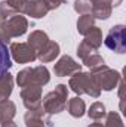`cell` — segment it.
<instances>
[{
  "instance_id": "31",
  "label": "cell",
  "mask_w": 126,
  "mask_h": 127,
  "mask_svg": "<svg viewBox=\"0 0 126 127\" xmlns=\"http://www.w3.org/2000/svg\"><path fill=\"white\" fill-rule=\"evenodd\" d=\"M88 127H104V126H102L101 123H92L91 126H88Z\"/></svg>"
},
{
  "instance_id": "10",
  "label": "cell",
  "mask_w": 126,
  "mask_h": 127,
  "mask_svg": "<svg viewBox=\"0 0 126 127\" xmlns=\"http://www.w3.org/2000/svg\"><path fill=\"white\" fill-rule=\"evenodd\" d=\"M82 71V65L77 64L71 56L64 55L58 59V62L54 65V72L58 77H67V75H73L74 72Z\"/></svg>"
},
{
  "instance_id": "22",
  "label": "cell",
  "mask_w": 126,
  "mask_h": 127,
  "mask_svg": "<svg viewBox=\"0 0 126 127\" xmlns=\"http://www.w3.org/2000/svg\"><path fill=\"white\" fill-rule=\"evenodd\" d=\"M105 114H107V111H105V106H104L102 102H94V103L91 105L89 111H88L89 118L96 120V121H98V120H102V118L105 117Z\"/></svg>"
},
{
  "instance_id": "11",
  "label": "cell",
  "mask_w": 126,
  "mask_h": 127,
  "mask_svg": "<svg viewBox=\"0 0 126 127\" xmlns=\"http://www.w3.org/2000/svg\"><path fill=\"white\" fill-rule=\"evenodd\" d=\"M24 121H25V126H34V124H42V126L46 127H52V121H51V115H48L42 105L39 108H34V109H28L27 114L24 115Z\"/></svg>"
},
{
  "instance_id": "16",
  "label": "cell",
  "mask_w": 126,
  "mask_h": 127,
  "mask_svg": "<svg viewBox=\"0 0 126 127\" xmlns=\"http://www.w3.org/2000/svg\"><path fill=\"white\" fill-rule=\"evenodd\" d=\"M65 108L68 109V114H70L71 117H74V118H80V117H83L85 112H86V105H85L83 99H80L79 96L70 99Z\"/></svg>"
},
{
  "instance_id": "27",
  "label": "cell",
  "mask_w": 126,
  "mask_h": 127,
  "mask_svg": "<svg viewBox=\"0 0 126 127\" xmlns=\"http://www.w3.org/2000/svg\"><path fill=\"white\" fill-rule=\"evenodd\" d=\"M6 1H7V4H9L16 13H22L25 4L28 3V0H6Z\"/></svg>"
},
{
  "instance_id": "28",
  "label": "cell",
  "mask_w": 126,
  "mask_h": 127,
  "mask_svg": "<svg viewBox=\"0 0 126 127\" xmlns=\"http://www.w3.org/2000/svg\"><path fill=\"white\" fill-rule=\"evenodd\" d=\"M0 41H1V43H4L6 46L10 43V37H9V34H7V31L4 30V27H3V25H0Z\"/></svg>"
},
{
  "instance_id": "15",
  "label": "cell",
  "mask_w": 126,
  "mask_h": 127,
  "mask_svg": "<svg viewBox=\"0 0 126 127\" xmlns=\"http://www.w3.org/2000/svg\"><path fill=\"white\" fill-rule=\"evenodd\" d=\"M48 41H49V37H48V34L45 31H40V30H36V31H33L30 35H28V44L31 46L33 49H34V52L37 53L40 49H43L46 44H48Z\"/></svg>"
},
{
  "instance_id": "9",
  "label": "cell",
  "mask_w": 126,
  "mask_h": 127,
  "mask_svg": "<svg viewBox=\"0 0 126 127\" xmlns=\"http://www.w3.org/2000/svg\"><path fill=\"white\" fill-rule=\"evenodd\" d=\"M21 99L27 109H34L42 105V87L36 84H28L21 87Z\"/></svg>"
},
{
  "instance_id": "6",
  "label": "cell",
  "mask_w": 126,
  "mask_h": 127,
  "mask_svg": "<svg viewBox=\"0 0 126 127\" xmlns=\"http://www.w3.org/2000/svg\"><path fill=\"white\" fill-rule=\"evenodd\" d=\"M9 53L12 55L13 61L18 64H30L37 59V55L28 43H10L9 46Z\"/></svg>"
},
{
  "instance_id": "24",
  "label": "cell",
  "mask_w": 126,
  "mask_h": 127,
  "mask_svg": "<svg viewBox=\"0 0 126 127\" xmlns=\"http://www.w3.org/2000/svg\"><path fill=\"white\" fill-rule=\"evenodd\" d=\"M74 10L80 15H88L92 10L91 0H74Z\"/></svg>"
},
{
  "instance_id": "14",
  "label": "cell",
  "mask_w": 126,
  "mask_h": 127,
  "mask_svg": "<svg viewBox=\"0 0 126 127\" xmlns=\"http://www.w3.org/2000/svg\"><path fill=\"white\" fill-rule=\"evenodd\" d=\"M12 90H13V77L7 71L0 75V103L9 99V96L12 95Z\"/></svg>"
},
{
  "instance_id": "1",
  "label": "cell",
  "mask_w": 126,
  "mask_h": 127,
  "mask_svg": "<svg viewBox=\"0 0 126 127\" xmlns=\"http://www.w3.org/2000/svg\"><path fill=\"white\" fill-rule=\"evenodd\" d=\"M68 87H71V90L79 96L89 95L92 97H99L101 95V87L94 72H82V71L74 72L70 77Z\"/></svg>"
},
{
  "instance_id": "17",
  "label": "cell",
  "mask_w": 126,
  "mask_h": 127,
  "mask_svg": "<svg viewBox=\"0 0 126 127\" xmlns=\"http://www.w3.org/2000/svg\"><path fill=\"white\" fill-rule=\"evenodd\" d=\"M86 44H89L94 50H98L99 47H101V44H102V32H101V28H98V27H92V28H89L88 32L85 34V40H83Z\"/></svg>"
},
{
  "instance_id": "25",
  "label": "cell",
  "mask_w": 126,
  "mask_h": 127,
  "mask_svg": "<svg viewBox=\"0 0 126 127\" xmlns=\"http://www.w3.org/2000/svg\"><path fill=\"white\" fill-rule=\"evenodd\" d=\"M13 15H16V12L7 4V1H6V0L0 1V25H1L6 19H9L10 16H13Z\"/></svg>"
},
{
  "instance_id": "4",
  "label": "cell",
  "mask_w": 126,
  "mask_h": 127,
  "mask_svg": "<svg viewBox=\"0 0 126 127\" xmlns=\"http://www.w3.org/2000/svg\"><path fill=\"white\" fill-rule=\"evenodd\" d=\"M104 44L116 52V53H125L126 52V27L119 24V25H114L110 28L108 34L105 35V40H104Z\"/></svg>"
},
{
  "instance_id": "7",
  "label": "cell",
  "mask_w": 126,
  "mask_h": 127,
  "mask_svg": "<svg viewBox=\"0 0 126 127\" xmlns=\"http://www.w3.org/2000/svg\"><path fill=\"white\" fill-rule=\"evenodd\" d=\"M1 25L4 27V30L7 31V34H9L10 38H13V37H21V35H24V34L27 32V30H28V21H27V18L22 16L21 13H16V15L10 16V18L6 19Z\"/></svg>"
},
{
  "instance_id": "8",
  "label": "cell",
  "mask_w": 126,
  "mask_h": 127,
  "mask_svg": "<svg viewBox=\"0 0 126 127\" xmlns=\"http://www.w3.org/2000/svg\"><path fill=\"white\" fill-rule=\"evenodd\" d=\"M123 0H91L92 10L91 15L95 19H108L111 16L113 7H117L122 4Z\"/></svg>"
},
{
  "instance_id": "29",
  "label": "cell",
  "mask_w": 126,
  "mask_h": 127,
  "mask_svg": "<svg viewBox=\"0 0 126 127\" xmlns=\"http://www.w3.org/2000/svg\"><path fill=\"white\" fill-rule=\"evenodd\" d=\"M45 1L49 4L51 10H52V9H57V7H60V6L64 3V0H45Z\"/></svg>"
},
{
  "instance_id": "5",
  "label": "cell",
  "mask_w": 126,
  "mask_h": 127,
  "mask_svg": "<svg viewBox=\"0 0 126 127\" xmlns=\"http://www.w3.org/2000/svg\"><path fill=\"white\" fill-rule=\"evenodd\" d=\"M92 72V71H91ZM95 77H96V81L101 87V90H105V92H110L113 89H116V86L120 83L122 77H120V72L116 71V69H111L110 66L104 65L101 66L99 69L94 71Z\"/></svg>"
},
{
  "instance_id": "26",
  "label": "cell",
  "mask_w": 126,
  "mask_h": 127,
  "mask_svg": "<svg viewBox=\"0 0 126 127\" xmlns=\"http://www.w3.org/2000/svg\"><path fill=\"white\" fill-rule=\"evenodd\" d=\"M95 52H96V50H94V49H92L89 44H86L85 41H82V43L79 44V47H77V55H79V58H80L82 61H83L85 58H88L91 53H95Z\"/></svg>"
},
{
  "instance_id": "19",
  "label": "cell",
  "mask_w": 126,
  "mask_h": 127,
  "mask_svg": "<svg viewBox=\"0 0 126 127\" xmlns=\"http://www.w3.org/2000/svg\"><path fill=\"white\" fill-rule=\"evenodd\" d=\"M12 66V61H10V53L9 49L4 43L0 41V75L7 72Z\"/></svg>"
},
{
  "instance_id": "32",
  "label": "cell",
  "mask_w": 126,
  "mask_h": 127,
  "mask_svg": "<svg viewBox=\"0 0 126 127\" xmlns=\"http://www.w3.org/2000/svg\"><path fill=\"white\" fill-rule=\"evenodd\" d=\"M27 127H46V126H42V124H34V126H27Z\"/></svg>"
},
{
  "instance_id": "21",
  "label": "cell",
  "mask_w": 126,
  "mask_h": 127,
  "mask_svg": "<svg viewBox=\"0 0 126 127\" xmlns=\"http://www.w3.org/2000/svg\"><path fill=\"white\" fill-rule=\"evenodd\" d=\"M95 24V18L91 15V13H88V15H82L80 18H79V21H77V31L80 32L82 35H85L89 28H92Z\"/></svg>"
},
{
  "instance_id": "2",
  "label": "cell",
  "mask_w": 126,
  "mask_h": 127,
  "mask_svg": "<svg viewBox=\"0 0 126 127\" xmlns=\"http://www.w3.org/2000/svg\"><path fill=\"white\" fill-rule=\"evenodd\" d=\"M68 99V89L65 84H58L55 90L49 92L48 95L42 99V108L48 115L60 114L63 112L67 106Z\"/></svg>"
},
{
  "instance_id": "23",
  "label": "cell",
  "mask_w": 126,
  "mask_h": 127,
  "mask_svg": "<svg viewBox=\"0 0 126 127\" xmlns=\"http://www.w3.org/2000/svg\"><path fill=\"white\" fill-rule=\"evenodd\" d=\"M105 115H107V118H105V126L104 127H125L122 118H120V115H119V112L110 111Z\"/></svg>"
},
{
  "instance_id": "20",
  "label": "cell",
  "mask_w": 126,
  "mask_h": 127,
  "mask_svg": "<svg viewBox=\"0 0 126 127\" xmlns=\"http://www.w3.org/2000/svg\"><path fill=\"white\" fill-rule=\"evenodd\" d=\"M83 64L94 72L96 69H99L101 66H104L105 62H104V58L101 56V55H98V53H91L88 58H85L83 59Z\"/></svg>"
},
{
  "instance_id": "13",
  "label": "cell",
  "mask_w": 126,
  "mask_h": 127,
  "mask_svg": "<svg viewBox=\"0 0 126 127\" xmlns=\"http://www.w3.org/2000/svg\"><path fill=\"white\" fill-rule=\"evenodd\" d=\"M36 55H37V59L42 64L52 62V61H55V58H58V55H60V44L49 40L48 44H46L43 49H40Z\"/></svg>"
},
{
  "instance_id": "30",
  "label": "cell",
  "mask_w": 126,
  "mask_h": 127,
  "mask_svg": "<svg viewBox=\"0 0 126 127\" xmlns=\"http://www.w3.org/2000/svg\"><path fill=\"white\" fill-rule=\"evenodd\" d=\"M0 127H18V126H16V123H13V120H10V121L0 123Z\"/></svg>"
},
{
  "instance_id": "3",
  "label": "cell",
  "mask_w": 126,
  "mask_h": 127,
  "mask_svg": "<svg viewBox=\"0 0 126 127\" xmlns=\"http://www.w3.org/2000/svg\"><path fill=\"white\" fill-rule=\"evenodd\" d=\"M49 80H51V74L45 65H39L34 68H24L16 74V84L19 87L28 86V84H36L43 87L45 84L49 83Z\"/></svg>"
},
{
  "instance_id": "18",
  "label": "cell",
  "mask_w": 126,
  "mask_h": 127,
  "mask_svg": "<svg viewBox=\"0 0 126 127\" xmlns=\"http://www.w3.org/2000/svg\"><path fill=\"white\" fill-rule=\"evenodd\" d=\"M16 115V105L12 100H4L0 103V123L10 121Z\"/></svg>"
},
{
  "instance_id": "12",
  "label": "cell",
  "mask_w": 126,
  "mask_h": 127,
  "mask_svg": "<svg viewBox=\"0 0 126 127\" xmlns=\"http://www.w3.org/2000/svg\"><path fill=\"white\" fill-rule=\"evenodd\" d=\"M49 10H51V7L45 0H28L22 13H25L27 16H31L34 19H40V18L46 16Z\"/></svg>"
}]
</instances>
